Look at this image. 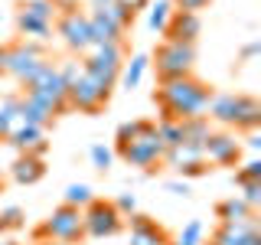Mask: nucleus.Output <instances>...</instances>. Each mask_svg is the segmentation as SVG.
Here are the masks:
<instances>
[{"mask_svg":"<svg viewBox=\"0 0 261 245\" xmlns=\"http://www.w3.org/2000/svg\"><path fill=\"white\" fill-rule=\"evenodd\" d=\"M212 85H206L202 79L179 76V79H167L160 82V88L153 92V102L160 108L157 121H190V118H206L209 102H212Z\"/></svg>","mask_w":261,"mask_h":245,"instance_id":"f257e3e1","label":"nucleus"},{"mask_svg":"<svg viewBox=\"0 0 261 245\" xmlns=\"http://www.w3.org/2000/svg\"><path fill=\"white\" fill-rule=\"evenodd\" d=\"M209 121H219L235 131H258L261 128V102L255 95H235V92H216L206 111Z\"/></svg>","mask_w":261,"mask_h":245,"instance_id":"f03ea898","label":"nucleus"},{"mask_svg":"<svg viewBox=\"0 0 261 245\" xmlns=\"http://www.w3.org/2000/svg\"><path fill=\"white\" fill-rule=\"evenodd\" d=\"M114 154H118L127 167H141V170H147V174L160 170V163H163V144H160V137H157V121H147L144 118L141 128H137V137L130 144L118 147Z\"/></svg>","mask_w":261,"mask_h":245,"instance_id":"7ed1b4c3","label":"nucleus"},{"mask_svg":"<svg viewBox=\"0 0 261 245\" xmlns=\"http://www.w3.org/2000/svg\"><path fill=\"white\" fill-rule=\"evenodd\" d=\"M33 239L36 242H69V245H79L82 239H85V226H82V209L75 206H56L49 216L39 223L36 229H33Z\"/></svg>","mask_w":261,"mask_h":245,"instance_id":"20e7f679","label":"nucleus"},{"mask_svg":"<svg viewBox=\"0 0 261 245\" xmlns=\"http://www.w3.org/2000/svg\"><path fill=\"white\" fill-rule=\"evenodd\" d=\"M49 59L43 43H33V39H13L7 46V59H4V76H10L16 85H27L30 76Z\"/></svg>","mask_w":261,"mask_h":245,"instance_id":"39448f33","label":"nucleus"},{"mask_svg":"<svg viewBox=\"0 0 261 245\" xmlns=\"http://www.w3.org/2000/svg\"><path fill=\"white\" fill-rule=\"evenodd\" d=\"M150 65L157 72L160 82L167 79H179V76H190L193 65H196V46H186V43H163L150 53Z\"/></svg>","mask_w":261,"mask_h":245,"instance_id":"423d86ee","label":"nucleus"},{"mask_svg":"<svg viewBox=\"0 0 261 245\" xmlns=\"http://www.w3.org/2000/svg\"><path fill=\"white\" fill-rule=\"evenodd\" d=\"M82 226H85V239H114L124 232V216L114 209L111 200H95L82 209Z\"/></svg>","mask_w":261,"mask_h":245,"instance_id":"0eeeda50","label":"nucleus"},{"mask_svg":"<svg viewBox=\"0 0 261 245\" xmlns=\"http://www.w3.org/2000/svg\"><path fill=\"white\" fill-rule=\"evenodd\" d=\"M56 33L62 36V43L72 49V53L85 56L92 49V36H88V13L82 7H72V10H59L56 16Z\"/></svg>","mask_w":261,"mask_h":245,"instance_id":"6e6552de","label":"nucleus"},{"mask_svg":"<svg viewBox=\"0 0 261 245\" xmlns=\"http://www.w3.org/2000/svg\"><path fill=\"white\" fill-rule=\"evenodd\" d=\"M202 157L212 167H239L242 163V144L232 131H212L202 144Z\"/></svg>","mask_w":261,"mask_h":245,"instance_id":"1a4fd4ad","label":"nucleus"},{"mask_svg":"<svg viewBox=\"0 0 261 245\" xmlns=\"http://www.w3.org/2000/svg\"><path fill=\"white\" fill-rule=\"evenodd\" d=\"M108 102H111V88L95 85V82H92V79H85V76H82L75 85L69 88V108H72V111L98 114V111L108 108Z\"/></svg>","mask_w":261,"mask_h":245,"instance_id":"9d476101","label":"nucleus"},{"mask_svg":"<svg viewBox=\"0 0 261 245\" xmlns=\"http://www.w3.org/2000/svg\"><path fill=\"white\" fill-rule=\"evenodd\" d=\"M202 36V16L199 13H186V10H173L163 27V39L167 43H186L196 46V39Z\"/></svg>","mask_w":261,"mask_h":245,"instance_id":"9b49d317","label":"nucleus"},{"mask_svg":"<svg viewBox=\"0 0 261 245\" xmlns=\"http://www.w3.org/2000/svg\"><path fill=\"white\" fill-rule=\"evenodd\" d=\"M7 144H10L16 154H33V157H46V151H49L46 128L23 125V121H20L16 128H10V134H7Z\"/></svg>","mask_w":261,"mask_h":245,"instance_id":"f8f14e48","label":"nucleus"},{"mask_svg":"<svg viewBox=\"0 0 261 245\" xmlns=\"http://www.w3.org/2000/svg\"><path fill=\"white\" fill-rule=\"evenodd\" d=\"M124 226H130V242L127 245H170V232L160 223H153L150 216H144V212L127 216Z\"/></svg>","mask_w":261,"mask_h":245,"instance_id":"ddd939ff","label":"nucleus"},{"mask_svg":"<svg viewBox=\"0 0 261 245\" xmlns=\"http://www.w3.org/2000/svg\"><path fill=\"white\" fill-rule=\"evenodd\" d=\"M209 245H261V229H258V212L242 226H219L212 232Z\"/></svg>","mask_w":261,"mask_h":245,"instance_id":"4468645a","label":"nucleus"},{"mask_svg":"<svg viewBox=\"0 0 261 245\" xmlns=\"http://www.w3.org/2000/svg\"><path fill=\"white\" fill-rule=\"evenodd\" d=\"M88 36H92V46H105V43H124V33H121L114 23L105 16L98 7H88Z\"/></svg>","mask_w":261,"mask_h":245,"instance_id":"2eb2a0df","label":"nucleus"},{"mask_svg":"<svg viewBox=\"0 0 261 245\" xmlns=\"http://www.w3.org/2000/svg\"><path fill=\"white\" fill-rule=\"evenodd\" d=\"M10 177L20 186H33L46 177V160L43 157H33V154H16V160L10 163Z\"/></svg>","mask_w":261,"mask_h":245,"instance_id":"dca6fc26","label":"nucleus"},{"mask_svg":"<svg viewBox=\"0 0 261 245\" xmlns=\"http://www.w3.org/2000/svg\"><path fill=\"white\" fill-rule=\"evenodd\" d=\"M216 216H219V226H242L255 216V209H248L239 196H228V200L216 203Z\"/></svg>","mask_w":261,"mask_h":245,"instance_id":"f3484780","label":"nucleus"},{"mask_svg":"<svg viewBox=\"0 0 261 245\" xmlns=\"http://www.w3.org/2000/svg\"><path fill=\"white\" fill-rule=\"evenodd\" d=\"M20 121L23 125H36V128H49L56 121V114L49 111L43 102H36V98H30V95H20Z\"/></svg>","mask_w":261,"mask_h":245,"instance_id":"a211bd4d","label":"nucleus"},{"mask_svg":"<svg viewBox=\"0 0 261 245\" xmlns=\"http://www.w3.org/2000/svg\"><path fill=\"white\" fill-rule=\"evenodd\" d=\"M147 69H150V56H147V53H137V56H130V62L121 65V76H118V82L127 88V92H134V88L144 82Z\"/></svg>","mask_w":261,"mask_h":245,"instance_id":"6ab92c4d","label":"nucleus"},{"mask_svg":"<svg viewBox=\"0 0 261 245\" xmlns=\"http://www.w3.org/2000/svg\"><path fill=\"white\" fill-rule=\"evenodd\" d=\"M16 33H20V39L43 43V39H49V33H53V23H43V20H33V16L16 13Z\"/></svg>","mask_w":261,"mask_h":245,"instance_id":"aec40b11","label":"nucleus"},{"mask_svg":"<svg viewBox=\"0 0 261 245\" xmlns=\"http://www.w3.org/2000/svg\"><path fill=\"white\" fill-rule=\"evenodd\" d=\"M16 13L33 16V20H43V23H56V16H59L53 0H23V4H16Z\"/></svg>","mask_w":261,"mask_h":245,"instance_id":"412c9836","label":"nucleus"},{"mask_svg":"<svg viewBox=\"0 0 261 245\" xmlns=\"http://www.w3.org/2000/svg\"><path fill=\"white\" fill-rule=\"evenodd\" d=\"M209 134H212V125H209V118H190V121H183V144L202 147Z\"/></svg>","mask_w":261,"mask_h":245,"instance_id":"4be33fe9","label":"nucleus"},{"mask_svg":"<svg viewBox=\"0 0 261 245\" xmlns=\"http://www.w3.org/2000/svg\"><path fill=\"white\" fill-rule=\"evenodd\" d=\"M170 13H173V4H170V0H157V4H150V7H147V30H150V33H163Z\"/></svg>","mask_w":261,"mask_h":245,"instance_id":"5701e85b","label":"nucleus"},{"mask_svg":"<svg viewBox=\"0 0 261 245\" xmlns=\"http://www.w3.org/2000/svg\"><path fill=\"white\" fill-rule=\"evenodd\" d=\"M98 10H101L105 16H108V20H111V23H114V27H118L121 33H127L130 27H134V20H137V16L130 13L127 7H121L118 0H114V4H108V7H98Z\"/></svg>","mask_w":261,"mask_h":245,"instance_id":"b1692460","label":"nucleus"},{"mask_svg":"<svg viewBox=\"0 0 261 245\" xmlns=\"http://www.w3.org/2000/svg\"><path fill=\"white\" fill-rule=\"evenodd\" d=\"M157 137H160L163 151L183 144V121H157Z\"/></svg>","mask_w":261,"mask_h":245,"instance_id":"393cba45","label":"nucleus"},{"mask_svg":"<svg viewBox=\"0 0 261 245\" xmlns=\"http://www.w3.org/2000/svg\"><path fill=\"white\" fill-rule=\"evenodd\" d=\"M92 200H95V193H92V186H88V183H72L69 190H65V200L62 203H65V206H75V209H85Z\"/></svg>","mask_w":261,"mask_h":245,"instance_id":"a878e982","label":"nucleus"},{"mask_svg":"<svg viewBox=\"0 0 261 245\" xmlns=\"http://www.w3.org/2000/svg\"><path fill=\"white\" fill-rule=\"evenodd\" d=\"M56 69H59V79H62V85H65V92H69L75 82L85 76V69H82V59H62V62H56Z\"/></svg>","mask_w":261,"mask_h":245,"instance_id":"bb28decb","label":"nucleus"},{"mask_svg":"<svg viewBox=\"0 0 261 245\" xmlns=\"http://www.w3.org/2000/svg\"><path fill=\"white\" fill-rule=\"evenodd\" d=\"M27 226V212H23L20 206H7L4 212H0V235L7 232H16V229Z\"/></svg>","mask_w":261,"mask_h":245,"instance_id":"cd10ccee","label":"nucleus"},{"mask_svg":"<svg viewBox=\"0 0 261 245\" xmlns=\"http://www.w3.org/2000/svg\"><path fill=\"white\" fill-rule=\"evenodd\" d=\"M239 186V200L245 203L248 209H255L258 212V206H261V180H242V183H235Z\"/></svg>","mask_w":261,"mask_h":245,"instance_id":"c85d7f7f","label":"nucleus"},{"mask_svg":"<svg viewBox=\"0 0 261 245\" xmlns=\"http://www.w3.org/2000/svg\"><path fill=\"white\" fill-rule=\"evenodd\" d=\"M88 160H92V167L98 170V174H108L111 160H114V151L105 147V144H92V147H88Z\"/></svg>","mask_w":261,"mask_h":245,"instance_id":"c756f323","label":"nucleus"},{"mask_svg":"<svg viewBox=\"0 0 261 245\" xmlns=\"http://www.w3.org/2000/svg\"><path fill=\"white\" fill-rule=\"evenodd\" d=\"M170 245H202V223L199 219H190L183 226V232L176 239H170Z\"/></svg>","mask_w":261,"mask_h":245,"instance_id":"7c9ffc66","label":"nucleus"},{"mask_svg":"<svg viewBox=\"0 0 261 245\" xmlns=\"http://www.w3.org/2000/svg\"><path fill=\"white\" fill-rule=\"evenodd\" d=\"M137 128H141V121H121L118 131H114V151L134 141V137H137Z\"/></svg>","mask_w":261,"mask_h":245,"instance_id":"2f4dec72","label":"nucleus"},{"mask_svg":"<svg viewBox=\"0 0 261 245\" xmlns=\"http://www.w3.org/2000/svg\"><path fill=\"white\" fill-rule=\"evenodd\" d=\"M242 180H261V160H248V163H242L239 170H235V183H242Z\"/></svg>","mask_w":261,"mask_h":245,"instance_id":"473e14b6","label":"nucleus"},{"mask_svg":"<svg viewBox=\"0 0 261 245\" xmlns=\"http://www.w3.org/2000/svg\"><path fill=\"white\" fill-rule=\"evenodd\" d=\"M111 203H114V209H118V212H121L124 219H127V216H134V212H137V196H134V193H121L118 200H111Z\"/></svg>","mask_w":261,"mask_h":245,"instance_id":"72a5a7b5","label":"nucleus"},{"mask_svg":"<svg viewBox=\"0 0 261 245\" xmlns=\"http://www.w3.org/2000/svg\"><path fill=\"white\" fill-rule=\"evenodd\" d=\"M173 4V10H186V13H199L206 10V7L212 4V0H170Z\"/></svg>","mask_w":261,"mask_h":245,"instance_id":"f704fd0d","label":"nucleus"},{"mask_svg":"<svg viewBox=\"0 0 261 245\" xmlns=\"http://www.w3.org/2000/svg\"><path fill=\"white\" fill-rule=\"evenodd\" d=\"M183 180H196V177H206L209 174V163L206 160H199V163H190V167H183V170H176Z\"/></svg>","mask_w":261,"mask_h":245,"instance_id":"c9c22d12","label":"nucleus"},{"mask_svg":"<svg viewBox=\"0 0 261 245\" xmlns=\"http://www.w3.org/2000/svg\"><path fill=\"white\" fill-rule=\"evenodd\" d=\"M258 56H261V43H258V39H251V43L242 46L239 59H242V62H251V59H258Z\"/></svg>","mask_w":261,"mask_h":245,"instance_id":"e433bc0d","label":"nucleus"},{"mask_svg":"<svg viewBox=\"0 0 261 245\" xmlns=\"http://www.w3.org/2000/svg\"><path fill=\"white\" fill-rule=\"evenodd\" d=\"M118 4H121V7H127V10L137 16L141 10H147V7H150V0H118Z\"/></svg>","mask_w":261,"mask_h":245,"instance_id":"4c0bfd02","label":"nucleus"},{"mask_svg":"<svg viewBox=\"0 0 261 245\" xmlns=\"http://www.w3.org/2000/svg\"><path fill=\"white\" fill-rule=\"evenodd\" d=\"M167 193L183 196V200H186V196H190V183H186V180H183V183H179V180H173V183H167Z\"/></svg>","mask_w":261,"mask_h":245,"instance_id":"58836bf2","label":"nucleus"},{"mask_svg":"<svg viewBox=\"0 0 261 245\" xmlns=\"http://www.w3.org/2000/svg\"><path fill=\"white\" fill-rule=\"evenodd\" d=\"M56 4V10H72V7H79L82 0H53Z\"/></svg>","mask_w":261,"mask_h":245,"instance_id":"ea45409f","label":"nucleus"},{"mask_svg":"<svg viewBox=\"0 0 261 245\" xmlns=\"http://www.w3.org/2000/svg\"><path fill=\"white\" fill-rule=\"evenodd\" d=\"M248 147H251V151L261 147V134H258V131H248Z\"/></svg>","mask_w":261,"mask_h":245,"instance_id":"a19ab883","label":"nucleus"},{"mask_svg":"<svg viewBox=\"0 0 261 245\" xmlns=\"http://www.w3.org/2000/svg\"><path fill=\"white\" fill-rule=\"evenodd\" d=\"M108 4H114V0H88V7H108Z\"/></svg>","mask_w":261,"mask_h":245,"instance_id":"79ce46f5","label":"nucleus"},{"mask_svg":"<svg viewBox=\"0 0 261 245\" xmlns=\"http://www.w3.org/2000/svg\"><path fill=\"white\" fill-rule=\"evenodd\" d=\"M4 59H7V46H0V72H4Z\"/></svg>","mask_w":261,"mask_h":245,"instance_id":"37998d69","label":"nucleus"},{"mask_svg":"<svg viewBox=\"0 0 261 245\" xmlns=\"http://www.w3.org/2000/svg\"><path fill=\"white\" fill-rule=\"evenodd\" d=\"M36 245H69V242H53V239H46V242H36Z\"/></svg>","mask_w":261,"mask_h":245,"instance_id":"c03bdc74","label":"nucleus"},{"mask_svg":"<svg viewBox=\"0 0 261 245\" xmlns=\"http://www.w3.org/2000/svg\"><path fill=\"white\" fill-rule=\"evenodd\" d=\"M0 245H20V242H13V239H7V242H0Z\"/></svg>","mask_w":261,"mask_h":245,"instance_id":"a18cd8bd","label":"nucleus"},{"mask_svg":"<svg viewBox=\"0 0 261 245\" xmlns=\"http://www.w3.org/2000/svg\"><path fill=\"white\" fill-rule=\"evenodd\" d=\"M0 193H4V177H0Z\"/></svg>","mask_w":261,"mask_h":245,"instance_id":"49530a36","label":"nucleus"},{"mask_svg":"<svg viewBox=\"0 0 261 245\" xmlns=\"http://www.w3.org/2000/svg\"><path fill=\"white\" fill-rule=\"evenodd\" d=\"M0 20H4V16H0Z\"/></svg>","mask_w":261,"mask_h":245,"instance_id":"de8ad7c7","label":"nucleus"}]
</instances>
